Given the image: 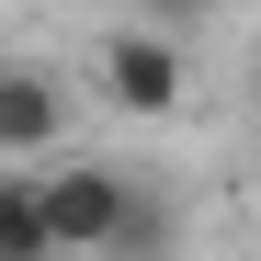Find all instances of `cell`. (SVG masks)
<instances>
[{"label": "cell", "mask_w": 261, "mask_h": 261, "mask_svg": "<svg viewBox=\"0 0 261 261\" xmlns=\"http://www.w3.org/2000/svg\"><path fill=\"white\" fill-rule=\"evenodd\" d=\"M125 170L137 159H80V170H34V216H46V261H102L114 239V204H125Z\"/></svg>", "instance_id": "1"}, {"label": "cell", "mask_w": 261, "mask_h": 261, "mask_svg": "<svg viewBox=\"0 0 261 261\" xmlns=\"http://www.w3.org/2000/svg\"><path fill=\"white\" fill-rule=\"evenodd\" d=\"M193 91V57H182V34H159V23H125L114 46H102V102L114 114H137V125H170Z\"/></svg>", "instance_id": "2"}, {"label": "cell", "mask_w": 261, "mask_h": 261, "mask_svg": "<svg viewBox=\"0 0 261 261\" xmlns=\"http://www.w3.org/2000/svg\"><path fill=\"white\" fill-rule=\"evenodd\" d=\"M57 148H68V80L0 57V159H57Z\"/></svg>", "instance_id": "3"}, {"label": "cell", "mask_w": 261, "mask_h": 261, "mask_svg": "<svg viewBox=\"0 0 261 261\" xmlns=\"http://www.w3.org/2000/svg\"><path fill=\"white\" fill-rule=\"evenodd\" d=\"M148 250H170V193L148 182V170H125V204H114V239H102V261H148Z\"/></svg>", "instance_id": "4"}, {"label": "cell", "mask_w": 261, "mask_h": 261, "mask_svg": "<svg viewBox=\"0 0 261 261\" xmlns=\"http://www.w3.org/2000/svg\"><path fill=\"white\" fill-rule=\"evenodd\" d=\"M0 261H46V216H34V170H0Z\"/></svg>", "instance_id": "5"}, {"label": "cell", "mask_w": 261, "mask_h": 261, "mask_svg": "<svg viewBox=\"0 0 261 261\" xmlns=\"http://www.w3.org/2000/svg\"><path fill=\"white\" fill-rule=\"evenodd\" d=\"M204 12H227V0H148V23H159V34H193Z\"/></svg>", "instance_id": "6"}]
</instances>
